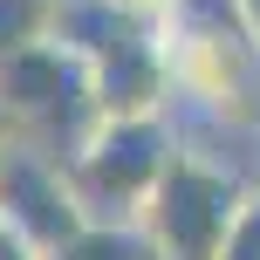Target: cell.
Listing matches in <instances>:
<instances>
[{
    "label": "cell",
    "instance_id": "cell-1",
    "mask_svg": "<svg viewBox=\"0 0 260 260\" xmlns=\"http://www.w3.org/2000/svg\"><path fill=\"white\" fill-rule=\"evenodd\" d=\"M48 260H171L144 226H82L76 240H62Z\"/></svg>",
    "mask_w": 260,
    "mask_h": 260
},
{
    "label": "cell",
    "instance_id": "cell-2",
    "mask_svg": "<svg viewBox=\"0 0 260 260\" xmlns=\"http://www.w3.org/2000/svg\"><path fill=\"white\" fill-rule=\"evenodd\" d=\"M219 260H260V192L240 206V219H233V233H226Z\"/></svg>",
    "mask_w": 260,
    "mask_h": 260
},
{
    "label": "cell",
    "instance_id": "cell-3",
    "mask_svg": "<svg viewBox=\"0 0 260 260\" xmlns=\"http://www.w3.org/2000/svg\"><path fill=\"white\" fill-rule=\"evenodd\" d=\"M117 14H130V21H165L171 14V0H110Z\"/></svg>",
    "mask_w": 260,
    "mask_h": 260
},
{
    "label": "cell",
    "instance_id": "cell-4",
    "mask_svg": "<svg viewBox=\"0 0 260 260\" xmlns=\"http://www.w3.org/2000/svg\"><path fill=\"white\" fill-rule=\"evenodd\" d=\"M240 14H247V27H253V41H260V0H240Z\"/></svg>",
    "mask_w": 260,
    "mask_h": 260
}]
</instances>
